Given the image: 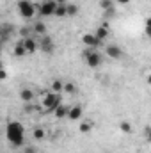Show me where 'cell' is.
I'll list each match as a JSON object with an SVG mask.
<instances>
[{
	"mask_svg": "<svg viewBox=\"0 0 151 153\" xmlns=\"http://www.w3.org/2000/svg\"><path fill=\"white\" fill-rule=\"evenodd\" d=\"M5 135L14 148H20L25 144V128L20 121H9L5 126Z\"/></svg>",
	"mask_w": 151,
	"mask_h": 153,
	"instance_id": "1",
	"label": "cell"
},
{
	"mask_svg": "<svg viewBox=\"0 0 151 153\" xmlns=\"http://www.w3.org/2000/svg\"><path fill=\"white\" fill-rule=\"evenodd\" d=\"M82 57H84V61H85V64L89 68H100L101 62H103L101 53L98 50H94V48H85L84 53H82Z\"/></svg>",
	"mask_w": 151,
	"mask_h": 153,
	"instance_id": "2",
	"label": "cell"
},
{
	"mask_svg": "<svg viewBox=\"0 0 151 153\" xmlns=\"http://www.w3.org/2000/svg\"><path fill=\"white\" fill-rule=\"evenodd\" d=\"M59 105H62V100H61V94L59 93H53V91H46L43 94V107L46 111H55Z\"/></svg>",
	"mask_w": 151,
	"mask_h": 153,
	"instance_id": "3",
	"label": "cell"
},
{
	"mask_svg": "<svg viewBox=\"0 0 151 153\" xmlns=\"http://www.w3.org/2000/svg\"><path fill=\"white\" fill-rule=\"evenodd\" d=\"M36 9H38L36 4H32L30 0H20L18 2V11H20L21 18H25V20H32Z\"/></svg>",
	"mask_w": 151,
	"mask_h": 153,
	"instance_id": "4",
	"label": "cell"
},
{
	"mask_svg": "<svg viewBox=\"0 0 151 153\" xmlns=\"http://www.w3.org/2000/svg\"><path fill=\"white\" fill-rule=\"evenodd\" d=\"M57 2L55 0H46V2H43V4H36V7H38L39 11V16L41 18H46V16H55V9H57Z\"/></svg>",
	"mask_w": 151,
	"mask_h": 153,
	"instance_id": "5",
	"label": "cell"
},
{
	"mask_svg": "<svg viewBox=\"0 0 151 153\" xmlns=\"http://www.w3.org/2000/svg\"><path fill=\"white\" fill-rule=\"evenodd\" d=\"M82 43H84L87 48H98V46H101V43H103V41L96 38V36H94V32H93V34L89 32V34H84V36H82Z\"/></svg>",
	"mask_w": 151,
	"mask_h": 153,
	"instance_id": "6",
	"label": "cell"
},
{
	"mask_svg": "<svg viewBox=\"0 0 151 153\" xmlns=\"http://www.w3.org/2000/svg\"><path fill=\"white\" fill-rule=\"evenodd\" d=\"M39 48H41L44 53H53V50H55L53 39L50 38L48 34H46V36H41V41H39Z\"/></svg>",
	"mask_w": 151,
	"mask_h": 153,
	"instance_id": "7",
	"label": "cell"
},
{
	"mask_svg": "<svg viewBox=\"0 0 151 153\" xmlns=\"http://www.w3.org/2000/svg\"><path fill=\"white\" fill-rule=\"evenodd\" d=\"M105 52H107V55L110 57V59H121L123 57V50H121V46H117V45H109L107 48H105Z\"/></svg>",
	"mask_w": 151,
	"mask_h": 153,
	"instance_id": "8",
	"label": "cell"
},
{
	"mask_svg": "<svg viewBox=\"0 0 151 153\" xmlns=\"http://www.w3.org/2000/svg\"><path fill=\"white\" fill-rule=\"evenodd\" d=\"M82 116H84V111H82L80 105H73V107H70L68 119H71V121H78V119H82Z\"/></svg>",
	"mask_w": 151,
	"mask_h": 153,
	"instance_id": "9",
	"label": "cell"
},
{
	"mask_svg": "<svg viewBox=\"0 0 151 153\" xmlns=\"http://www.w3.org/2000/svg\"><path fill=\"white\" fill-rule=\"evenodd\" d=\"M23 45H25V48H27L29 53H34V52L38 50V43H36L34 38H25L23 39Z\"/></svg>",
	"mask_w": 151,
	"mask_h": 153,
	"instance_id": "10",
	"label": "cell"
},
{
	"mask_svg": "<svg viewBox=\"0 0 151 153\" xmlns=\"http://www.w3.org/2000/svg\"><path fill=\"white\" fill-rule=\"evenodd\" d=\"M29 52H27V48H25V45H23V41H20V43H16L14 45V57H25Z\"/></svg>",
	"mask_w": 151,
	"mask_h": 153,
	"instance_id": "11",
	"label": "cell"
},
{
	"mask_svg": "<svg viewBox=\"0 0 151 153\" xmlns=\"http://www.w3.org/2000/svg\"><path fill=\"white\" fill-rule=\"evenodd\" d=\"M93 128H94V125H93V121H89V119H84V121L80 123V126H78V130H80L82 134H91Z\"/></svg>",
	"mask_w": 151,
	"mask_h": 153,
	"instance_id": "12",
	"label": "cell"
},
{
	"mask_svg": "<svg viewBox=\"0 0 151 153\" xmlns=\"http://www.w3.org/2000/svg\"><path fill=\"white\" fill-rule=\"evenodd\" d=\"M68 112H70V109H68L66 105H59V107L53 111V116H55L57 119H64V117H68Z\"/></svg>",
	"mask_w": 151,
	"mask_h": 153,
	"instance_id": "13",
	"label": "cell"
},
{
	"mask_svg": "<svg viewBox=\"0 0 151 153\" xmlns=\"http://www.w3.org/2000/svg\"><path fill=\"white\" fill-rule=\"evenodd\" d=\"M20 98H21L25 103H30V102H32V98H34V94H32V91H30L29 87H23V89L20 91Z\"/></svg>",
	"mask_w": 151,
	"mask_h": 153,
	"instance_id": "14",
	"label": "cell"
},
{
	"mask_svg": "<svg viewBox=\"0 0 151 153\" xmlns=\"http://www.w3.org/2000/svg\"><path fill=\"white\" fill-rule=\"evenodd\" d=\"M34 32L39 34V36H46V25H44L43 20H38V22L34 23Z\"/></svg>",
	"mask_w": 151,
	"mask_h": 153,
	"instance_id": "15",
	"label": "cell"
},
{
	"mask_svg": "<svg viewBox=\"0 0 151 153\" xmlns=\"http://www.w3.org/2000/svg\"><path fill=\"white\" fill-rule=\"evenodd\" d=\"M94 36H96L98 39H101V41H103V39L109 36V29H107V25H101V27H98V29L94 30Z\"/></svg>",
	"mask_w": 151,
	"mask_h": 153,
	"instance_id": "16",
	"label": "cell"
},
{
	"mask_svg": "<svg viewBox=\"0 0 151 153\" xmlns=\"http://www.w3.org/2000/svg\"><path fill=\"white\" fill-rule=\"evenodd\" d=\"M55 16H57V18H64V16H68V5H66V4H59L57 9H55Z\"/></svg>",
	"mask_w": 151,
	"mask_h": 153,
	"instance_id": "17",
	"label": "cell"
},
{
	"mask_svg": "<svg viewBox=\"0 0 151 153\" xmlns=\"http://www.w3.org/2000/svg\"><path fill=\"white\" fill-rule=\"evenodd\" d=\"M50 91H53V93H62V91H64V84L57 78V80L52 82V89H50Z\"/></svg>",
	"mask_w": 151,
	"mask_h": 153,
	"instance_id": "18",
	"label": "cell"
},
{
	"mask_svg": "<svg viewBox=\"0 0 151 153\" xmlns=\"http://www.w3.org/2000/svg\"><path fill=\"white\" fill-rule=\"evenodd\" d=\"M119 130H121L123 134H132L133 128H132V125H130L128 121H121V123H119Z\"/></svg>",
	"mask_w": 151,
	"mask_h": 153,
	"instance_id": "19",
	"label": "cell"
},
{
	"mask_svg": "<svg viewBox=\"0 0 151 153\" xmlns=\"http://www.w3.org/2000/svg\"><path fill=\"white\" fill-rule=\"evenodd\" d=\"M76 91H78V89H76V85L73 84V82H66V84H64V93H68V94H75Z\"/></svg>",
	"mask_w": 151,
	"mask_h": 153,
	"instance_id": "20",
	"label": "cell"
},
{
	"mask_svg": "<svg viewBox=\"0 0 151 153\" xmlns=\"http://www.w3.org/2000/svg\"><path fill=\"white\" fill-rule=\"evenodd\" d=\"M110 7H114V0H100V9L101 11H107Z\"/></svg>",
	"mask_w": 151,
	"mask_h": 153,
	"instance_id": "21",
	"label": "cell"
},
{
	"mask_svg": "<svg viewBox=\"0 0 151 153\" xmlns=\"http://www.w3.org/2000/svg\"><path fill=\"white\" fill-rule=\"evenodd\" d=\"M68 5V16H76L78 14V5L76 4H66Z\"/></svg>",
	"mask_w": 151,
	"mask_h": 153,
	"instance_id": "22",
	"label": "cell"
},
{
	"mask_svg": "<svg viewBox=\"0 0 151 153\" xmlns=\"http://www.w3.org/2000/svg\"><path fill=\"white\" fill-rule=\"evenodd\" d=\"M44 137H46V132H44V128H36V130H34V139L41 141V139H44Z\"/></svg>",
	"mask_w": 151,
	"mask_h": 153,
	"instance_id": "23",
	"label": "cell"
},
{
	"mask_svg": "<svg viewBox=\"0 0 151 153\" xmlns=\"http://www.w3.org/2000/svg\"><path fill=\"white\" fill-rule=\"evenodd\" d=\"M105 13V18H114L117 13H115V7H110V9H107V11H103Z\"/></svg>",
	"mask_w": 151,
	"mask_h": 153,
	"instance_id": "24",
	"label": "cell"
},
{
	"mask_svg": "<svg viewBox=\"0 0 151 153\" xmlns=\"http://www.w3.org/2000/svg\"><path fill=\"white\" fill-rule=\"evenodd\" d=\"M20 36H21L23 39H25V38H30V36H29V29H27V27L20 29Z\"/></svg>",
	"mask_w": 151,
	"mask_h": 153,
	"instance_id": "25",
	"label": "cell"
},
{
	"mask_svg": "<svg viewBox=\"0 0 151 153\" xmlns=\"http://www.w3.org/2000/svg\"><path fill=\"white\" fill-rule=\"evenodd\" d=\"M144 137L151 143V126H146V128H144Z\"/></svg>",
	"mask_w": 151,
	"mask_h": 153,
	"instance_id": "26",
	"label": "cell"
},
{
	"mask_svg": "<svg viewBox=\"0 0 151 153\" xmlns=\"http://www.w3.org/2000/svg\"><path fill=\"white\" fill-rule=\"evenodd\" d=\"M23 111H25L27 114H30V112L34 111V107H32V103H25V107H23Z\"/></svg>",
	"mask_w": 151,
	"mask_h": 153,
	"instance_id": "27",
	"label": "cell"
},
{
	"mask_svg": "<svg viewBox=\"0 0 151 153\" xmlns=\"http://www.w3.org/2000/svg\"><path fill=\"white\" fill-rule=\"evenodd\" d=\"M23 153H36V148L34 146H25L23 148Z\"/></svg>",
	"mask_w": 151,
	"mask_h": 153,
	"instance_id": "28",
	"label": "cell"
},
{
	"mask_svg": "<svg viewBox=\"0 0 151 153\" xmlns=\"http://www.w3.org/2000/svg\"><path fill=\"white\" fill-rule=\"evenodd\" d=\"M0 78H2V80H5V78H7V71H5L4 68L0 70Z\"/></svg>",
	"mask_w": 151,
	"mask_h": 153,
	"instance_id": "29",
	"label": "cell"
},
{
	"mask_svg": "<svg viewBox=\"0 0 151 153\" xmlns=\"http://www.w3.org/2000/svg\"><path fill=\"white\" fill-rule=\"evenodd\" d=\"M144 32H146V36H148V38H151V27H146V29H144Z\"/></svg>",
	"mask_w": 151,
	"mask_h": 153,
	"instance_id": "30",
	"label": "cell"
},
{
	"mask_svg": "<svg viewBox=\"0 0 151 153\" xmlns=\"http://www.w3.org/2000/svg\"><path fill=\"white\" fill-rule=\"evenodd\" d=\"M117 4H121V5H126V4H130V0H115Z\"/></svg>",
	"mask_w": 151,
	"mask_h": 153,
	"instance_id": "31",
	"label": "cell"
},
{
	"mask_svg": "<svg viewBox=\"0 0 151 153\" xmlns=\"http://www.w3.org/2000/svg\"><path fill=\"white\" fill-rule=\"evenodd\" d=\"M146 27H151V16L146 18Z\"/></svg>",
	"mask_w": 151,
	"mask_h": 153,
	"instance_id": "32",
	"label": "cell"
},
{
	"mask_svg": "<svg viewBox=\"0 0 151 153\" xmlns=\"http://www.w3.org/2000/svg\"><path fill=\"white\" fill-rule=\"evenodd\" d=\"M57 4H66V0H55Z\"/></svg>",
	"mask_w": 151,
	"mask_h": 153,
	"instance_id": "33",
	"label": "cell"
},
{
	"mask_svg": "<svg viewBox=\"0 0 151 153\" xmlns=\"http://www.w3.org/2000/svg\"><path fill=\"white\" fill-rule=\"evenodd\" d=\"M148 84H150V85H151V73H150V75H148Z\"/></svg>",
	"mask_w": 151,
	"mask_h": 153,
	"instance_id": "34",
	"label": "cell"
},
{
	"mask_svg": "<svg viewBox=\"0 0 151 153\" xmlns=\"http://www.w3.org/2000/svg\"><path fill=\"white\" fill-rule=\"evenodd\" d=\"M43 2H46V0H43Z\"/></svg>",
	"mask_w": 151,
	"mask_h": 153,
	"instance_id": "35",
	"label": "cell"
}]
</instances>
